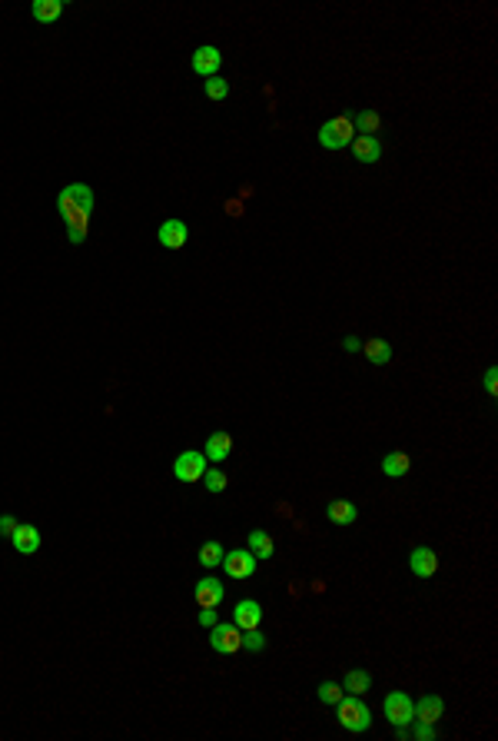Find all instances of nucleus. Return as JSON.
Returning <instances> with one entry per match:
<instances>
[{"label": "nucleus", "mask_w": 498, "mask_h": 741, "mask_svg": "<svg viewBox=\"0 0 498 741\" xmlns=\"http://www.w3.org/2000/svg\"><path fill=\"white\" fill-rule=\"evenodd\" d=\"M57 210L60 216H63V223L70 226H80V230H87V223H90V210H93V189L87 187V183H70V187L60 189L57 197Z\"/></svg>", "instance_id": "f257e3e1"}, {"label": "nucleus", "mask_w": 498, "mask_h": 741, "mask_svg": "<svg viewBox=\"0 0 498 741\" xmlns=\"http://www.w3.org/2000/svg\"><path fill=\"white\" fill-rule=\"evenodd\" d=\"M336 705H339V725H342L346 731H352V735H362V731L372 725V711L359 695H352V698L342 695Z\"/></svg>", "instance_id": "f03ea898"}, {"label": "nucleus", "mask_w": 498, "mask_h": 741, "mask_svg": "<svg viewBox=\"0 0 498 741\" xmlns=\"http://www.w3.org/2000/svg\"><path fill=\"white\" fill-rule=\"evenodd\" d=\"M356 140V123H352V117H332L329 123H323L319 127V143H323L325 150H342L346 143Z\"/></svg>", "instance_id": "7ed1b4c3"}, {"label": "nucleus", "mask_w": 498, "mask_h": 741, "mask_svg": "<svg viewBox=\"0 0 498 741\" xmlns=\"http://www.w3.org/2000/svg\"><path fill=\"white\" fill-rule=\"evenodd\" d=\"M209 645H213V652H220V655H236L239 648H243V632H239V625L236 622H226V625H213L209 628Z\"/></svg>", "instance_id": "20e7f679"}, {"label": "nucleus", "mask_w": 498, "mask_h": 741, "mask_svg": "<svg viewBox=\"0 0 498 741\" xmlns=\"http://www.w3.org/2000/svg\"><path fill=\"white\" fill-rule=\"evenodd\" d=\"M382 711L389 718L392 728H406L409 721H416V708H412V698L402 692H392L389 698L382 702Z\"/></svg>", "instance_id": "39448f33"}, {"label": "nucleus", "mask_w": 498, "mask_h": 741, "mask_svg": "<svg viewBox=\"0 0 498 741\" xmlns=\"http://www.w3.org/2000/svg\"><path fill=\"white\" fill-rule=\"evenodd\" d=\"M206 462L209 459L203 456V452H180V459L173 462V475L180 479V482H199L203 472L209 469Z\"/></svg>", "instance_id": "423d86ee"}, {"label": "nucleus", "mask_w": 498, "mask_h": 741, "mask_svg": "<svg viewBox=\"0 0 498 741\" xmlns=\"http://www.w3.org/2000/svg\"><path fill=\"white\" fill-rule=\"evenodd\" d=\"M193 599H197L199 609H220L223 599H226V585H223L220 578H213V575L199 578L197 588H193Z\"/></svg>", "instance_id": "0eeeda50"}, {"label": "nucleus", "mask_w": 498, "mask_h": 741, "mask_svg": "<svg viewBox=\"0 0 498 741\" xmlns=\"http://www.w3.org/2000/svg\"><path fill=\"white\" fill-rule=\"evenodd\" d=\"M256 559L249 549H236V552H226L223 555V568H226V575L230 578H249L256 572Z\"/></svg>", "instance_id": "6e6552de"}, {"label": "nucleus", "mask_w": 498, "mask_h": 741, "mask_svg": "<svg viewBox=\"0 0 498 741\" xmlns=\"http://www.w3.org/2000/svg\"><path fill=\"white\" fill-rule=\"evenodd\" d=\"M232 622L239 625V632L259 628V625H263V609H259V602H253V599L239 602V605L232 609Z\"/></svg>", "instance_id": "1a4fd4ad"}, {"label": "nucleus", "mask_w": 498, "mask_h": 741, "mask_svg": "<svg viewBox=\"0 0 498 741\" xmlns=\"http://www.w3.org/2000/svg\"><path fill=\"white\" fill-rule=\"evenodd\" d=\"M223 63V54L216 47H199L197 54H193V73H199V77H216V70H220Z\"/></svg>", "instance_id": "9d476101"}, {"label": "nucleus", "mask_w": 498, "mask_h": 741, "mask_svg": "<svg viewBox=\"0 0 498 741\" xmlns=\"http://www.w3.org/2000/svg\"><path fill=\"white\" fill-rule=\"evenodd\" d=\"M409 568H412L418 578H432L435 572H439V555L432 552V549H412V555H409Z\"/></svg>", "instance_id": "9b49d317"}, {"label": "nucleus", "mask_w": 498, "mask_h": 741, "mask_svg": "<svg viewBox=\"0 0 498 741\" xmlns=\"http://www.w3.org/2000/svg\"><path fill=\"white\" fill-rule=\"evenodd\" d=\"M186 239H189V230H186L183 220H166V223H160V243L166 249H183Z\"/></svg>", "instance_id": "f8f14e48"}, {"label": "nucleus", "mask_w": 498, "mask_h": 741, "mask_svg": "<svg viewBox=\"0 0 498 741\" xmlns=\"http://www.w3.org/2000/svg\"><path fill=\"white\" fill-rule=\"evenodd\" d=\"M412 708H416V721L435 725L442 718V711H445V702H442L439 695H422L418 702H412Z\"/></svg>", "instance_id": "ddd939ff"}, {"label": "nucleus", "mask_w": 498, "mask_h": 741, "mask_svg": "<svg viewBox=\"0 0 498 741\" xmlns=\"http://www.w3.org/2000/svg\"><path fill=\"white\" fill-rule=\"evenodd\" d=\"M352 147V156L359 160V163H375L379 156H382V143L375 140V137H359L356 133V140L349 143Z\"/></svg>", "instance_id": "4468645a"}, {"label": "nucleus", "mask_w": 498, "mask_h": 741, "mask_svg": "<svg viewBox=\"0 0 498 741\" xmlns=\"http://www.w3.org/2000/svg\"><path fill=\"white\" fill-rule=\"evenodd\" d=\"M11 542L20 555H34L37 549H40V532H37V525H17Z\"/></svg>", "instance_id": "2eb2a0df"}, {"label": "nucleus", "mask_w": 498, "mask_h": 741, "mask_svg": "<svg viewBox=\"0 0 498 741\" xmlns=\"http://www.w3.org/2000/svg\"><path fill=\"white\" fill-rule=\"evenodd\" d=\"M325 516H329V522H332V525H352V522L359 518V509L352 506L349 499H332V502H329V509H325Z\"/></svg>", "instance_id": "dca6fc26"}, {"label": "nucleus", "mask_w": 498, "mask_h": 741, "mask_svg": "<svg viewBox=\"0 0 498 741\" xmlns=\"http://www.w3.org/2000/svg\"><path fill=\"white\" fill-rule=\"evenodd\" d=\"M232 452V439L226 432H213L206 439V449H203V456H206V459H213V462H223L226 459V456H230Z\"/></svg>", "instance_id": "f3484780"}, {"label": "nucleus", "mask_w": 498, "mask_h": 741, "mask_svg": "<svg viewBox=\"0 0 498 741\" xmlns=\"http://www.w3.org/2000/svg\"><path fill=\"white\" fill-rule=\"evenodd\" d=\"M409 469H412L409 452H389V456L382 459V472L389 475V479H402V475H409Z\"/></svg>", "instance_id": "a211bd4d"}, {"label": "nucleus", "mask_w": 498, "mask_h": 741, "mask_svg": "<svg viewBox=\"0 0 498 741\" xmlns=\"http://www.w3.org/2000/svg\"><path fill=\"white\" fill-rule=\"evenodd\" d=\"M342 688H346L349 695H366L372 688V675L366 668H352V671H346V682H342Z\"/></svg>", "instance_id": "6ab92c4d"}, {"label": "nucleus", "mask_w": 498, "mask_h": 741, "mask_svg": "<svg viewBox=\"0 0 498 741\" xmlns=\"http://www.w3.org/2000/svg\"><path fill=\"white\" fill-rule=\"evenodd\" d=\"M63 13V0H37L34 4V20L37 24H54Z\"/></svg>", "instance_id": "aec40b11"}, {"label": "nucleus", "mask_w": 498, "mask_h": 741, "mask_svg": "<svg viewBox=\"0 0 498 741\" xmlns=\"http://www.w3.org/2000/svg\"><path fill=\"white\" fill-rule=\"evenodd\" d=\"M362 353L369 356V363H375V366H385L389 359H392V346L385 340H369L366 346H362Z\"/></svg>", "instance_id": "412c9836"}, {"label": "nucleus", "mask_w": 498, "mask_h": 741, "mask_svg": "<svg viewBox=\"0 0 498 741\" xmlns=\"http://www.w3.org/2000/svg\"><path fill=\"white\" fill-rule=\"evenodd\" d=\"M352 123H356V133H359V137H372L375 130L382 127V117H379L375 110H362V113L352 117Z\"/></svg>", "instance_id": "4be33fe9"}, {"label": "nucleus", "mask_w": 498, "mask_h": 741, "mask_svg": "<svg viewBox=\"0 0 498 741\" xmlns=\"http://www.w3.org/2000/svg\"><path fill=\"white\" fill-rule=\"evenodd\" d=\"M249 552L256 559H269V555L276 552V545H273V539L263 529H256V532H249Z\"/></svg>", "instance_id": "5701e85b"}, {"label": "nucleus", "mask_w": 498, "mask_h": 741, "mask_svg": "<svg viewBox=\"0 0 498 741\" xmlns=\"http://www.w3.org/2000/svg\"><path fill=\"white\" fill-rule=\"evenodd\" d=\"M223 545L220 542H203V549H199V565L203 568H216V565H223Z\"/></svg>", "instance_id": "b1692460"}, {"label": "nucleus", "mask_w": 498, "mask_h": 741, "mask_svg": "<svg viewBox=\"0 0 498 741\" xmlns=\"http://www.w3.org/2000/svg\"><path fill=\"white\" fill-rule=\"evenodd\" d=\"M203 90H206L209 100H226V96H230V83L223 80V77H209V80L203 83Z\"/></svg>", "instance_id": "393cba45"}, {"label": "nucleus", "mask_w": 498, "mask_h": 741, "mask_svg": "<svg viewBox=\"0 0 498 741\" xmlns=\"http://www.w3.org/2000/svg\"><path fill=\"white\" fill-rule=\"evenodd\" d=\"M199 482L206 485L209 492H223V489H226V482H230V479H226V472H220V469H206V472H203V479H199Z\"/></svg>", "instance_id": "a878e982"}, {"label": "nucleus", "mask_w": 498, "mask_h": 741, "mask_svg": "<svg viewBox=\"0 0 498 741\" xmlns=\"http://www.w3.org/2000/svg\"><path fill=\"white\" fill-rule=\"evenodd\" d=\"M342 695H346V688L336 685V682H323V685H319V702H325V705H336Z\"/></svg>", "instance_id": "bb28decb"}, {"label": "nucleus", "mask_w": 498, "mask_h": 741, "mask_svg": "<svg viewBox=\"0 0 498 741\" xmlns=\"http://www.w3.org/2000/svg\"><path fill=\"white\" fill-rule=\"evenodd\" d=\"M243 648H249V652H263V648H266V635H263L259 628H249V632H243Z\"/></svg>", "instance_id": "cd10ccee"}, {"label": "nucleus", "mask_w": 498, "mask_h": 741, "mask_svg": "<svg viewBox=\"0 0 498 741\" xmlns=\"http://www.w3.org/2000/svg\"><path fill=\"white\" fill-rule=\"evenodd\" d=\"M485 392L492 396V399L498 396V369H495V366H492V369L485 373Z\"/></svg>", "instance_id": "c85d7f7f"}, {"label": "nucleus", "mask_w": 498, "mask_h": 741, "mask_svg": "<svg viewBox=\"0 0 498 741\" xmlns=\"http://www.w3.org/2000/svg\"><path fill=\"white\" fill-rule=\"evenodd\" d=\"M412 738H418V741H432V738H435V725H425V721H418V728L412 731Z\"/></svg>", "instance_id": "c756f323"}, {"label": "nucleus", "mask_w": 498, "mask_h": 741, "mask_svg": "<svg viewBox=\"0 0 498 741\" xmlns=\"http://www.w3.org/2000/svg\"><path fill=\"white\" fill-rule=\"evenodd\" d=\"M17 525H20V522H17L13 516H0V535H7V539H11Z\"/></svg>", "instance_id": "7c9ffc66"}, {"label": "nucleus", "mask_w": 498, "mask_h": 741, "mask_svg": "<svg viewBox=\"0 0 498 741\" xmlns=\"http://www.w3.org/2000/svg\"><path fill=\"white\" fill-rule=\"evenodd\" d=\"M67 236H70V243H73V247H80L83 239H87V230H80V226H70Z\"/></svg>", "instance_id": "2f4dec72"}, {"label": "nucleus", "mask_w": 498, "mask_h": 741, "mask_svg": "<svg viewBox=\"0 0 498 741\" xmlns=\"http://www.w3.org/2000/svg\"><path fill=\"white\" fill-rule=\"evenodd\" d=\"M199 625L213 628V625H216V609H203V612H199Z\"/></svg>", "instance_id": "473e14b6"}, {"label": "nucleus", "mask_w": 498, "mask_h": 741, "mask_svg": "<svg viewBox=\"0 0 498 741\" xmlns=\"http://www.w3.org/2000/svg\"><path fill=\"white\" fill-rule=\"evenodd\" d=\"M342 346H346V353H359V349H362V342L356 340V336H349V340L342 342Z\"/></svg>", "instance_id": "72a5a7b5"}, {"label": "nucleus", "mask_w": 498, "mask_h": 741, "mask_svg": "<svg viewBox=\"0 0 498 741\" xmlns=\"http://www.w3.org/2000/svg\"><path fill=\"white\" fill-rule=\"evenodd\" d=\"M226 210H230V216H239V213H243V206H239V203H230Z\"/></svg>", "instance_id": "f704fd0d"}]
</instances>
